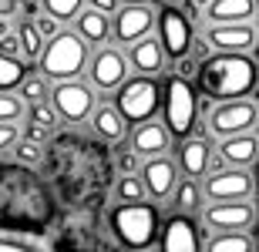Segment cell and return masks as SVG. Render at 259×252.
I'll return each instance as SVG.
<instances>
[{
  "instance_id": "1",
  "label": "cell",
  "mask_w": 259,
  "mask_h": 252,
  "mask_svg": "<svg viewBox=\"0 0 259 252\" xmlns=\"http://www.w3.org/2000/svg\"><path fill=\"white\" fill-rule=\"evenodd\" d=\"M58 215V195L27 162L0 158V229H48Z\"/></svg>"
},
{
  "instance_id": "2",
  "label": "cell",
  "mask_w": 259,
  "mask_h": 252,
  "mask_svg": "<svg viewBox=\"0 0 259 252\" xmlns=\"http://www.w3.org/2000/svg\"><path fill=\"white\" fill-rule=\"evenodd\" d=\"M259 81V64L246 51H215L205 54V61L195 71L199 94H209L212 101H232L249 97Z\"/></svg>"
},
{
  "instance_id": "3",
  "label": "cell",
  "mask_w": 259,
  "mask_h": 252,
  "mask_svg": "<svg viewBox=\"0 0 259 252\" xmlns=\"http://www.w3.org/2000/svg\"><path fill=\"white\" fill-rule=\"evenodd\" d=\"M108 225H111V235L118 239V245L125 249H148V245H158V235H162V215L152 202H121L118 209H111L108 215Z\"/></svg>"
},
{
  "instance_id": "4",
  "label": "cell",
  "mask_w": 259,
  "mask_h": 252,
  "mask_svg": "<svg viewBox=\"0 0 259 252\" xmlns=\"http://www.w3.org/2000/svg\"><path fill=\"white\" fill-rule=\"evenodd\" d=\"M162 118L172 138H189L199 128V87L185 74H172L162 84Z\"/></svg>"
},
{
  "instance_id": "5",
  "label": "cell",
  "mask_w": 259,
  "mask_h": 252,
  "mask_svg": "<svg viewBox=\"0 0 259 252\" xmlns=\"http://www.w3.org/2000/svg\"><path fill=\"white\" fill-rule=\"evenodd\" d=\"M88 58H91L88 40L77 30H58L54 37H48V44L37 58V68L51 81H67V78H77L88 68Z\"/></svg>"
},
{
  "instance_id": "6",
  "label": "cell",
  "mask_w": 259,
  "mask_h": 252,
  "mask_svg": "<svg viewBox=\"0 0 259 252\" xmlns=\"http://www.w3.org/2000/svg\"><path fill=\"white\" fill-rule=\"evenodd\" d=\"M115 108L125 115L128 125L148 121L158 115L162 108V87L155 84V74H138V78H125L115 87Z\"/></svg>"
},
{
  "instance_id": "7",
  "label": "cell",
  "mask_w": 259,
  "mask_h": 252,
  "mask_svg": "<svg viewBox=\"0 0 259 252\" xmlns=\"http://www.w3.org/2000/svg\"><path fill=\"white\" fill-rule=\"evenodd\" d=\"M155 24H158V40L165 47V58H189V51L195 44V30H192V17L185 14L182 7H162L155 14Z\"/></svg>"
},
{
  "instance_id": "8",
  "label": "cell",
  "mask_w": 259,
  "mask_h": 252,
  "mask_svg": "<svg viewBox=\"0 0 259 252\" xmlns=\"http://www.w3.org/2000/svg\"><path fill=\"white\" fill-rule=\"evenodd\" d=\"M259 125V105L249 97H232V101H215L209 115L212 135H239V131H252Z\"/></svg>"
},
{
  "instance_id": "9",
  "label": "cell",
  "mask_w": 259,
  "mask_h": 252,
  "mask_svg": "<svg viewBox=\"0 0 259 252\" xmlns=\"http://www.w3.org/2000/svg\"><path fill=\"white\" fill-rule=\"evenodd\" d=\"M51 105L58 108L61 121L67 125H81L84 118H91L95 111V94H91V87L81 84L77 78H67V81H58L54 91H51Z\"/></svg>"
},
{
  "instance_id": "10",
  "label": "cell",
  "mask_w": 259,
  "mask_h": 252,
  "mask_svg": "<svg viewBox=\"0 0 259 252\" xmlns=\"http://www.w3.org/2000/svg\"><path fill=\"white\" fill-rule=\"evenodd\" d=\"M202 222L215 232H236V229H252L256 222V205L249 198H222L212 202L202 212Z\"/></svg>"
},
{
  "instance_id": "11",
  "label": "cell",
  "mask_w": 259,
  "mask_h": 252,
  "mask_svg": "<svg viewBox=\"0 0 259 252\" xmlns=\"http://www.w3.org/2000/svg\"><path fill=\"white\" fill-rule=\"evenodd\" d=\"M256 192V178L242 165H226L222 172H209L205 178V198L222 202V198H249Z\"/></svg>"
},
{
  "instance_id": "12",
  "label": "cell",
  "mask_w": 259,
  "mask_h": 252,
  "mask_svg": "<svg viewBox=\"0 0 259 252\" xmlns=\"http://www.w3.org/2000/svg\"><path fill=\"white\" fill-rule=\"evenodd\" d=\"M158 249H165V252H199V249H205L199 222H195L189 212H175L172 219H165Z\"/></svg>"
},
{
  "instance_id": "13",
  "label": "cell",
  "mask_w": 259,
  "mask_h": 252,
  "mask_svg": "<svg viewBox=\"0 0 259 252\" xmlns=\"http://www.w3.org/2000/svg\"><path fill=\"white\" fill-rule=\"evenodd\" d=\"M111 37L118 44H135L138 37L152 34L155 27V14L148 4H121V7L111 14Z\"/></svg>"
},
{
  "instance_id": "14",
  "label": "cell",
  "mask_w": 259,
  "mask_h": 252,
  "mask_svg": "<svg viewBox=\"0 0 259 252\" xmlns=\"http://www.w3.org/2000/svg\"><path fill=\"white\" fill-rule=\"evenodd\" d=\"M88 74H91V84L98 91H115L128 74V61L121 51L115 47H101L88 58Z\"/></svg>"
},
{
  "instance_id": "15",
  "label": "cell",
  "mask_w": 259,
  "mask_h": 252,
  "mask_svg": "<svg viewBox=\"0 0 259 252\" xmlns=\"http://www.w3.org/2000/svg\"><path fill=\"white\" fill-rule=\"evenodd\" d=\"M205 44L215 51H252L259 44V30L252 20H239V24H212L205 34Z\"/></svg>"
},
{
  "instance_id": "16",
  "label": "cell",
  "mask_w": 259,
  "mask_h": 252,
  "mask_svg": "<svg viewBox=\"0 0 259 252\" xmlns=\"http://www.w3.org/2000/svg\"><path fill=\"white\" fill-rule=\"evenodd\" d=\"M142 182H145V188H148V195H152V198H168V195H172V188L179 185L175 162H172V158H165V155L145 158V165H142Z\"/></svg>"
},
{
  "instance_id": "17",
  "label": "cell",
  "mask_w": 259,
  "mask_h": 252,
  "mask_svg": "<svg viewBox=\"0 0 259 252\" xmlns=\"http://www.w3.org/2000/svg\"><path fill=\"white\" fill-rule=\"evenodd\" d=\"M58 249L48 229H0V252H44Z\"/></svg>"
},
{
  "instance_id": "18",
  "label": "cell",
  "mask_w": 259,
  "mask_h": 252,
  "mask_svg": "<svg viewBox=\"0 0 259 252\" xmlns=\"http://www.w3.org/2000/svg\"><path fill=\"white\" fill-rule=\"evenodd\" d=\"M128 64H132L138 74H158V71L165 68L162 40L152 37V34H145V37H138L135 44H128Z\"/></svg>"
},
{
  "instance_id": "19",
  "label": "cell",
  "mask_w": 259,
  "mask_h": 252,
  "mask_svg": "<svg viewBox=\"0 0 259 252\" xmlns=\"http://www.w3.org/2000/svg\"><path fill=\"white\" fill-rule=\"evenodd\" d=\"M209 158H212V141L209 135L202 131L199 138H182V145H179V168H182L189 178H199V175H205V168H209Z\"/></svg>"
},
{
  "instance_id": "20",
  "label": "cell",
  "mask_w": 259,
  "mask_h": 252,
  "mask_svg": "<svg viewBox=\"0 0 259 252\" xmlns=\"http://www.w3.org/2000/svg\"><path fill=\"white\" fill-rule=\"evenodd\" d=\"M219 155L226 158V165H242L249 168L259 158V135L252 131H239V135H226L219 145Z\"/></svg>"
},
{
  "instance_id": "21",
  "label": "cell",
  "mask_w": 259,
  "mask_h": 252,
  "mask_svg": "<svg viewBox=\"0 0 259 252\" xmlns=\"http://www.w3.org/2000/svg\"><path fill=\"white\" fill-rule=\"evenodd\" d=\"M168 128H165V121H155V118H148V121H138V128H135L132 135V148L138 152V155L152 158V155H165V148H168Z\"/></svg>"
},
{
  "instance_id": "22",
  "label": "cell",
  "mask_w": 259,
  "mask_h": 252,
  "mask_svg": "<svg viewBox=\"0 0 259 252\" xmlns=\"http://www.w3.org/2000/svg\"><path fill=\"white\" fill-rule=\"evenodd\" d=\"M205 17L212 24H239V20L256 17V0H209Z\"/></svg>"
},
{
  "instance_id": "23",
  "label": "cell",
  "mask_w": 259,
  "mask_h": 252,
  "mask_svg": "<svg viewBox=\"0 0 259 252\" xmlns=\"http://www.w3.org/2000/svg\"><path fill=\"white\" fill-rule=\"evenodd\" d=\"M125 115L118 111V108L111 105H101L91 111V131H95V138H108V141H121L125 138Z\"/></svg>"
},
{
  "instance_id": "24",
  "label": "cell",
  "mask_w": 259,
  "mask_h": 252,
  "mask_svg": "<svg viewBox=\"0 0 259 252\" xmlns=\"http://www.w3.org/2000/svg\"><path fill=\"white\" fill-rule=\"evenodd\" d=\"M74 30L88 44H105L111 37V20H108V14H101L95 7H88V10L81 7V14L74 17Z\"/></svg>"
},
{
  "instance_id": "25",
  "label": "cell",
  "mask_w": 259,
  "mask_h": 252,
  "mask_svg": "<svg viewBox=\"0 0 259 252\" xmlns=\"http://www.w3.org/2000/svg\"><path fill=\"white\" fill-rule=\"evenodd\" d=\"M30 118V128H27V138H34V141H44V135H51L54 128H58V108L54 105H44V101H34L27 111Z\"/></svg>"
},
{
  "instance_id": "26",
  "label": "cell",
  "mask_w": 259,
  "mask_h": 252,
  "mask_svg": "<svg viewBox=\"0 0 259 252\" xmlns=\"http://www.w3.org/2000/svg\"><path fill=\"white\" fill-rule=\"evenodd\" d=\"M205 249H212V252H252L256 249V239L246 235V229H236V232H219L215 239H209Z\"/></svg>"
},
{
  "instance_id": "27",
  "label": "cell",
  "mask_w": 259,
  "mask_h": 252,
  "mask_svg": "<svg viewBox=\"0 0 259 252\" xmlns=\"http://www.w3.org/2000/svg\"><path fill=\"white\" fill-rule=\"evenodd\" d=\"M24 78H27V64H24L17 54H4V51H0V91L20 87Z\"/></svg>"
},
{
  "instance_id": "28",
  "label": "cell",
  "mask_w": 259,
  "mask_h": 252,
  "mask_svg": "<svg viewBox=\"0 0 259 252\" xmlns=\"http://www.w3.org/2000/svg\"><path fill=\"white\" fill-rule=\"evenodd\" d=\"M202 202V188L195 178H185V182H179L172 188V205H175V212H195Z\"/></svg>"
},
{
  "instance_id": "29",
  "label": "cell",
  "mask_w": 259,
  "mask_h": 252,
  "mask_svg": "<svg viewBox=\"0 0 259 252\" xmlns=\"http://www.w3.org/2000/svg\"><path fill=\"white\" fill-rule=\"evenodd\" d=\"M17 37H20V54L30 61L40 58V51H44V34H40V27L34 24V20H24V24H17Z\"/></svg>"
},
{
  "instance_id": "30",
  "label": "cell",
  "mask_w": 259,
  "mask_h": 252,
  "mask_svg": "<svg viewBox=\"0 0 259 252\" xmlns=\"http://www.w3.org/2000/svg\"><path fill=\"white\" fill-rule=\"evenodd\" d=\"M115 195H118V202H138V198L148 195V188H145V182L138 178V175L125 172L121 178H118V185H115Z\"/></svg>"
},
{
  "instance_id": "31",
  "label": "cell",
  "mask_w": 259,
  "mask_h": 252,
  "mask_svg": "<svg viewBox=\"0 0 259 252\" xmlns=\"http://www.w3.org/2000/svg\"><path fill=\"white\" fill-rule=\"evenodd\" d=\"M20 97H24L27 105H34V101H44V97H51L48 78H44V74H27V78L20 81Z\"/></svg>"
},
{
  "instance_id": "32",
  "label": "cell",
  "mask_w": 259,
  "mask_h": 252,
  "mask_svg": "<svg viewBox=\"0 0 259 252\" xmlns=\"http://www.w3.org/2000/svg\"><path fill=\"white\" fill-rule=\"evenodd\" d=\"M84 7V0H40V10H48L64 24V20H74Z\"/></svg>"
},
{
  "instance_id": "33",
  "label": "cell",
  "mask_w": 259,
  "mask_h": 252,
  "mask_svg": "<svg viewBox=\"0 0 259 252\" xmlns=\"http://www.w3.org/2000/svg\"><path fill=\"white\" fill-rule=\"evenodd\" d=\"M20 115H24V97L0 91V121H17Z\"/></svg>"
},
{
  "instance_id": "34",
  "label": "cell",
  "mask_w": 259,
  "mask_h": 252,
  "mask_svg": "<svg viewBox=\"0 0 259 252\" xmlns=\"http://www.w3.org/2000/svg\"><path fill=\"white\" fill-rule=\"evenodd\" d=\"M17 162H27V165H37V162H44V148H40V141H34V138H17Z\"/></svg>"
},
{
  "instance_id": "35",
  "label": "cell",
  "mask_w": 259,
  "mask_h": 252,
  "mask_svg": "<svg viewBox=\"0 0 259 252\" xmlns=\"http://www.w3.org/2000/svg\"><path fill=\"white\" fill-rule=\"evenodd\" d=\"M115 162L121 172H135L138 168V152L135 148H125V145H115Z\"/></svg>"
},
{
  "instance_id": "36",
  "label": "cell",
  "mask_w": 259,
  "mask_h": 252,
  "mask_svg": "<svg viewBox=\"0 0 259 252\" xmlns=\"http://www.w3.org/2000/svg\"><path fill=\"white\" fill-rule=\"evenodd\" d=\"M17 138H20V131H17L14 121H0V152H7L10 145H17Z\"/></svg>"
},
{
  "instance_id": "37",
  "label": "cell",
  "mask_w": 259,
  "mask_h": 252,
  "mask_svg": "<svg viewBox=\"0 0 259 252\" xmlns=\"http://www.w3.org/2000/svg\"><path fill=\"white\" fill-rule=\"evenodd\" d=\"M34 24L40 27V34H44V37H54V34H58V24H61V20L54 17V14H48V10H44V14H37V20H34Z\"/></svg>"
},
{
  "instance_id": "38",
  "label": "cell",
  "mask_w": 259,
  "mask_h": 252,
  "mask_svg": "<svg viewBox=\"0 0 259 252\" xmlns=\"http://www.w3.org/2000/svg\"><path fill=\"white\" fill-rule=\"evenodd\" d=\"M0 51H4V54H20V37H17V30H7V34L0 37Z\"/></svg>"
},
{
  "instance_id": "39",
  "label": "cell",
  "mask_w": 259,
  "mask_h": 252,
  "mask_svg": "<svg viewBox=\"0 0 259 252\" xmlns=\"http://www.w3.org/2000/svg\"><path fill=\"white\" fill-rule=\"evenodd\" d=\"M88 4H91L95 10H101V14H108V17H111V14L121 7V0H88Z\"/></svg>"
},
{
  "instance_id": "40",
  "label": "cell",
  "mask_w": 259,
  "mask_h": 252,
  "mask_svg": "<svg viewBox=\"0 0 259 252\" xmlns=\"http://www.w3.org/2000/svg\"><path fill=\"white\" fill-rule=\"evenodd\" d=\"M20 10V0H0V17H14Z\"/></svg>"
},
{
  "instance_id": "41",
  "label": "cell",
  "mask_w": 259,
  "mask_h": 252,
  "mask_svg": "<svg viewBox=\"0 0 259 252\" xmlns=\"http://www.w3.org/2000/svg\"><path fill=\"white\" fill-rule=\"evenodd\" d=\"M20 4H27V10H40V0H20Z\"/></svg>"
},
{
  "instance_id": "42",
  "label": "cell",
  "mask_w": 259,
  "mask_h": 252,
  "mask_svg": "<svg viewBox=\"0 0 259 252\" xmlns=\"http://www.w3.org/2000/svg\"><path fill=\"white\" fill-rule=\"evenodd\" d=\"M7 30H10V27H7V17H0V37H4Z\"/></svg>"
},
{
  "instance_id": "43",
  "label": "cell",
  "mask_w": 259,
  "mask_h": 252,
  "mask_svg": "<svg viewBox=\"0 0 259 252\" xmlns=\"http://www.w3.org/2000/svg\"><path fill=\"white\" fill-rule=\"evenodd\" d=\"M121 4H148V0H121Z\"/></svg>"
},
{
  "instance_id": "44",
  "label": "cell",
  "mask_w": 259,
  "mask_h": 252,
  "mask_svg": "<svg viewBox=\"0 0 259 252\" xmlns=\"http://www.w3.org/2000/svg\"><path fill=\"white\" fill-rule=\"evenodd\" d=\"M256 162H259V158H256ZM256 175H259V168H256ZM256 188H259V178H256Z\"/></svg>"
},
{
  "instance_id": "45",
  "label": "cell",
  "mask_w": 259,
  "mask_h": 252,
  "mask_svg": "<svg viewBox=\"0 0 259 252\" xmlns=\"http://www.w3.org/2000/svg\"><path fill=\"white\" fill-rule=\"evenodd\" d=\"M256 64H259V61H256ZM256 87H259V81H256ZM256 97H259V94H256Z\"/></svg>"
},
{
  "instance_id": "46",
  "label": "cell",
  "mask_w": 259,
  "mask_h": 252,
  "mask_svg": "<svg viewBox=\"0 0 259 252\" xmlns=\"http://www.w3.org/2000/svg\"><path fill=\"white\" fill-rule=\"evenodd\" d=\"M256 4H259V0H256Z\"/></svg>"
}]
</instances>
